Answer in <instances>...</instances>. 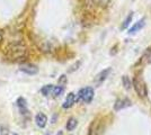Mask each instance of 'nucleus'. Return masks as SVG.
Masks as SVG:
<instances>
[{
    "label": "nucleus",
    "instance_id": "1",
    "mask_svg": "<svg viewBox=\"0 0 151 135\" xmlns=\"http://www.w3.org/2000/svg\"><path fill=\"white\" fill-rule=\"evenodd\" d=\"M6 58L10 61H19L24 60L27 55V49L24 43L22 42H13L7 46L6 49Z\"/></svg>",
    "mask_w": 151,
    "mask_h": 135
},
{
    "label": "nucleus",
    "instance_id": "2",
    "mask_svg": "<svg viewBox=\"0 0 151 135\" xmlns=\"http://www.w3.org/2000/svg\"><path fill=\"white\" fill-rule=\"evenodd\" d=\"M94 89L91 87H86V88H82V89L79 90L78 92V100L81 101V103L88 104L93 100L94 98Z\"/></svg>",
    "mask_w": 151,
    "mask_h": 135
},
{
    "label": "nucleus",
    "instance_id": "3",
    "mask_svg": "<svg viewBox=\"0 0 151 135\" xmlns=\"http://www.w3.org/2000/svg\"><path fill=\"white\" fill-rule=\"evenodd\" d=\"M133 87H134V89L137 91V94H138L139 96L141 97H145L147 96V86H145V81L141 79V78H134V80H133Z\"/></svg>",
    "mask_w": 151,
    "mask_h": 135
},
{
    "label": "nucleus",
    "instance_id": "4",
    "mask_svg": "<svg viewBox=\"0 0 151 135\" xmlns=\"http://www.w3.org/2000/svg\"><path fill=\"white\" fill-rule=\"evenodd\" d=\"M111 0H86V5L90 9H101L108 6Z\"/></svg>",
    "mask_w": 151,
    "mask_h": 135
},
{
    "label": "nucleus",
    "instance_id": "5",
    "mask_svg": "<svg viewBox=\"0 0 151 135\" xmlns=\"http://www.w3.org/2000/svg\"><path fill=\"white\" fill-rule=\"evenodd\" d=\"M19 70L22 72H24L26 74H29V76H34L38 72V68L36 65L32 64V63H26V64L20 65Z\"/></svg>",
    "mask_w": 151,
    "mask_h": 135
},
{
    "label": "nucleus",
    "instance_id": "6",
    "mask_svg": "<svg viewBox=\"0 0 151 135\" xmlns=\"http://www.w3.org/2000/svg\"><path fill=\"white\" fill-rule=\"evenodd\" d=\"M130 106H131V100L127 98H124V99H119L114 105V108H115V110H121L126 108V107H130Z\"/></svg>",
    "mask_w": 151,
    "mask_h": 135
},
{
    "label": "nucleus",
    "instance_id": "7",
    "mask_svg": "<svg viewBox=\"0 0 151 135\" xmlns=\"http://www.w3.org/2000/svg\"><path fill=\"white\" fill-rule=\"evenodd\" d=\"M35 122H36V125L38 127L43 129L46 126V123H47V117L43 114V113H38L36 117H35Z\"/></svg>",
    "mask_w": 151,
    "mask_h": 135
},
{
    "label": "nucleus",
    "instance_id": "8",
    "mask_svg": "<svg viewBox=\"0 0 151 135\" xmlns=\"http://www.w3.org/2000/svg\"><path fill=\"white\" fill-rule=\"evenodd\" d=\"M75 103H76V95L73 94V92H70L69 95L67 96V98H65V100H64V103H63L62 107L63 108H65V109H68V108H70V107H72Z\"/></svg>",
    "mask_w": 151,
    "mask_h": 135
},
{
    "label": "nucleus",
    "instance_id": "9",
    "mask_svg": "<svg viewBox=\"0 0 151 135\" xmlns=\"http://www.w3.org/2000/svg\"><path fill=\"white\" fill-rule=\"evenodd\" d=\"M145 18H142L140 21H138V23L133 26V27H131V28L129 29V34H135L137 32L141 31V29L145 27Z\"/></svg>",
    "mask_w": 151,
    "mask_h": 135
},
{
    "label": "nucleus",
    "instance_id": "10",
    "mask_svg": "<svg viewBox=\"0 0 151 135\" xmlns=\"http://www.w3.org/2000/svg\"><path fill=\"white\" fill-rule=\"evenodd\" d=\"M17 106H18V108L20 109V113L22 114H25L26 109H27V104H26V100L23 97H20V98L17 99Z\"/></svg>",
    "mask_w": 151,
    "mask_h": 135
},
{
    "label": "nucleus",
    "instance_id": "11",
    "mask_svg": "<svg viewBox=\"0 0 151 135\" xmlns=\"http://www.w3.org/2000/svg\"><path fill=\"white\" fill-rule=\"evenodd\" d=\"M109 72H111V69H107V70H104L103 72H101L97 77H96V79H95V81L97 82V84H101V81H104L105 79H106V77L109 74Z\"/></svg>",
    "mask_w": 151,
    "mask_h": 135
},
{
    "label": "nucleus",
    "instance_id": "12",
    "mask_svg": "<svg viewBox=\"0 0 151 135\" xmlns=\"http://www.w3.org/2000/svg\"><path fill=\"white\" fill-rule=\"evenodd\" d=\"M63 91H64V87H62V86H57V87H53L51 95L53 97H59Z\"/></svg>",
    "mask_w": 151,
    "mask_h": 135
},
{
    "label": "nucleus",
    "instance_id": "13",
    "mask_svg": "<svg viewBox=\"0 0 151 135\" xmlns=\"http://www.w3.org/2000/svg\"><path fill=\"white\" fill-rule=\"evenodd\" d=\"M77 125H78L77 119H76V118H70L69 121H68V123H67V126H65V127H67L68 131L71 132V131H73V129L77 127Z\"/></svg>",
    "mask_w": 151,
    "mask_h": 135
},
{
    "label": "nucleus",
    "instance_id": "14",
    "mask_svg": "<svg viewBox=\"0 0 151 135\" xmlns=\"http://www.w3.org/2000/svg\"><path fill=\"white\" fill-rule=\"evenodd\" d=\"M53 87L54 86H52V84H47V86H44L43 88H42V94L44 95V96H49L51 92H52V89H53Z\"/></svg>",
    "mask_w": 151,
    "mask_h": 135
},
{
    "label": "nucleus",
    "instance_id": "15",
    "mask_svg": "<svg viewBox=\"0 0 151 135\" xmlns=\"http://www.w3.org/2000/svg\"><path fill=\"white\" fill-rule=\"evenodd\" d=\"M123 84H124V87H125V89H130L132 86H131V81H130V78L124 76L123 77Z\"/></svg>",
    "mask_w": 151,
    "mask_h": 135
},
{
    "label": "nucleus",
    "instance_id": "16",
    "mask_svg": "<svg viewBox=\"0 0 151 135\" xmlns=\"http://www.w3.org/2000/svg\"><path fill=\"white\" fill-rule=\"evenodd\" d=\"M132 16H133L132 14H130V15L127 16V18L125 19V21H124V24L122 25V29H124V28H126V27H127V25H129V24L131 23V19H132Z\"/></svg>",
    "mask_w": 151,
    "mask_h": 135
},
{
    "label": "nucleus",
    "instance_id": "17",
    "mask_svg": "<svg viewBox=\"0 0 151 135\" xmlns=\"http://www.w3.org/2000/svg\"><path fill=\"white\" fill-rule=\"evenodd\" d=\"M67 81H68V80H67V77H65V76H61L60 80H59V84H60V86H62V84H67ZM62 87H63V86H62Z\"/></svg>",
    "mask_w": 151,
    "mask_h": 135
},
{
    "label": "nucleus",
    "instance_id": "18",
    "mask_svg": "<svg viewBox=\"0 0 151 135\" xmlns=\"http://www.w3.org/2000/svg\"><path fill=\"white\" fill-rule=\"evenodd\" d=\"M8 134V129L4 126H0V135H7Z\"/></svg>",
    "mask_w": 151,
    "mask_h": 135
},
{
    "label": "nucleus",
    "instance_id": "19",
    "mask_svg": "<svg viewBox=\"0 0 151 135\" xmlns=\"http://www.w3.org/2000/svg\"><path fill=\"white\" fill-rule=\"evenodd\" d=\"M2 39H4V36H2V33L0 32V44H1V42H2Z\"/></svg>",
    "mask_w": 151,
    "mask_h": 135
},
{
    "label": "nucleus",
    "instance_id": "20",
    "mask_svg": "<svg viewBox=\"0 0 151 135\" xmlns=\"http://www.w3.org/2000/svg\"><path fill=\"white\" fill-rule=\"evenodd\" d=\"M57 135H63V132H61V131H60V132H58Z\"/></svg>",
    "mask_w": 151,
    "mask_h": 135
},
{
    "label": "nucleus",
    "instance_id": "21",
    "mask_svg": "<svg viewBox=\"0 0 151 135\" xmlns=\"http://www.w3.org/2000/svg\"><path fill=\"white\" fill-rule=\"evenodd\" d=\"M45 135H51V134H50V133H46V134H45Z\"/></svg>",
    "mask_w": 151,
    "mask_h": 135
},
{
    "label": "nucleus",
    "instance_id": "22",
    "mask_svg": "<svg viewBox=\"0 0 151 135\" xmlns=\"http://www.w3.org/2000/svg\"><path fill=\"white\" fill-rule=\"evenodd\" d=\"M14 135H18V134H14Z\"/></svg>",
    "mask_w": 151,
    "mask_h": 135
}]
</instances>
